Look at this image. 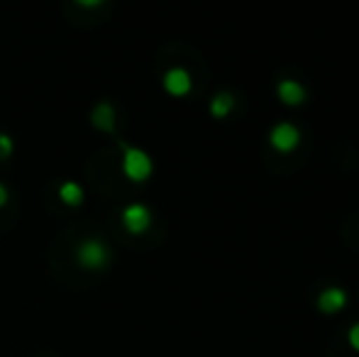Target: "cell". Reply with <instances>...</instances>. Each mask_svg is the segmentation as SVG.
Listing matches in <instances>:
<instances>
[{
    "instance_id": "cell-1",
    "label": "cell",
    "mask_w": 359,
    "mask_h": 357,
    "mask_svg": "<svg viewBox=\"0 0 359 357\" xmlns=\"http://www.w3.org/2000/svg\"><path fill=\"white\" fill-rule=\"evenodd\" d=\"M154 164H151V157L140 147H130L125 144V152H123V172L128 179L133 181H144L151 174Z\"/></svg>"
},
{
    "instance_id": "cell-2",
    "label": "cell",
    "mask_w": 359,
    "mask_h": 357,
    "mask_svg": "<svg viewBox=\"0 0 359 357\" xmlns=\"http://www.w3.org/2000/svg\"><path fill=\"white\" fill-rule=\"evenodd\" d=\"M76 260H79L83 267L98 269L110 260V250H108V245L100 243V240L88 238V240H83V243L79 245V250H76Z\"/></svg>"
},
{
    "instance_id": "cell-3",
    "label": "cell",
    "mask_w": 359,
    "mask_h": 357,
    "mask_svg": "<svg viewBox=\"0 0 359 357\" xmlns=\"http://www.w3.org/2000/svg\"><path fill=\"white\" fill-rule=\"evenodd\" d=\"M123 223L130 233H135V235L144 233L151 225V210L147 208L144 203H130L128 208L123 210Z\"/></svg>"
},
{
    "instance_id": "cell-4",
    "label": "cell",
    "mask_w": 359,
    "mask_h": 357,
    "mask_svg": "<svg viewBox=\"0 0 359 357\" xmlns=\"http://www.w3.org/2000/svg\"><path fill=\"white\" fill-rule=\"evenodd\" d=\"M271 140V147L279 149V152H291L298 142H301V133H298L296 125L291 123H279L269 135Z\"/></svg>"
},
{
    "instance_id": "cell-5",
    "label": "cell",
    "mask_w": 359,
    "mask_h": 357,
    "mask_svg": "<svg viewBox=\"0 0 359 357\" xmlns=\"http://www.w3.org/2000/svg\"><path fill=\"white\" fill-rule=\"evenodd\" d=\"M164 88L169 90L171 95H186L191 88H194V79L186 69L174 67L164 74Z\"/></svg>"
},
{
    "instance_id": "cell-6",
    "label": "cell",
    "mask_w": 359,
    "mask_h": 357,
    "mask_svg": "<svg viewBox=\"0 0 359 357\" xmlns=\"http://www.w3.org/2000/svg\"><path fill=\"white\" fill-rule=\"evenodd\" d=\"M345 304H347V294L342 289H337V286L325 289L320 296H318V309H320L323 314H327V316L342 311V309H345Z\"/></svg>"
},
{
    "instance_id": "cell-7",
    "label": "cell",
    "mask_w": 359,
    "mask_h": 357,
    "mask_svg": "<svg viewBox=\"0 0 359 357\" xmlns=\"http://www.w3.org/2000/svg\"><path fill=\"white\" fill-rule=\"evenodd\" d=\"M306 88L301 86L298 81H291V79H286V81L279 83V100L286 105H301L303 100H306Z\"/></svg>"
},
{
    "instance_id": "cell-8",
    "label": "cell",
    "mask_w": 359,
    "mask_h": 357,
    "mask_svg": "<svg viewBox=\"0 0 359 357\" xmlns=\"http://www.w3.org/2000/svg\"><path fill=\"white\" fill-rule=\"evenodd\" d=\"M93 125L100 130H108V133L115 128V113L108 103H98L93 108Z\"/></svg>"
},
{
    "instance_id": "cell-9",
    "label": "cell",
    "mask_w": 359,
    "mask_h": 357,
    "mask_svg": "<svg viewBox=\"0 0 359 357\" xmlns=\"http://www.w3.org/2000/svg\"><path fill=\"white\" fill-rule=\"evenodd\" d=\"M59 196H62L64 203L79 206L81 201H83V189H81V184H76V181H64V184L59 186Z\"/></svg>"
},
{
    "instance_id": "cell-10",
    "label": "cell",
    "mask_w": 359,
    "mask_h": 357,
    "mask_svg": "<svg viewBox=\"0 0 359 357\" xmlns=\"http://www.w3.org/2000/svg\"><path fill=\"white\" fill-rule=\"evenodd\" d=\"M235 108V98H232V93H217L213 100H210V113L215 115V118H227V113Z\"/></svg>"
},
{
    "instance_id": "cell-11",
    "label": "cell",
    "mask_w": 359,
    "mask_h": 357,
    "mask_svg": "<svg viewBox=\"0 0 359 357\" xmlns=\"http://www.w3.org/2000/svg\"><path fill=\"white\" fill-rule=\"evenodd\" d=\"M10 152H13V140H10V135L0 133V159H5Z\"/></svg>"
},
{
    "instance_id": "cell-12",
    "label": "cell",
    "mask_w": 359,
    "mask_h": 357,
    "mask_svg": "<svg viewBox=\"0 0 359 357\" xmlns=\"http://www.w3.org/2000/svg\"><path fill=\"white\" fill-rule=\"evenodd\" d=\"M350 345L359 353V323H355V325L350 328Z\"/></svg>"
},
{
    "instance_id": "cell-13",
    "label": "cell",
    "mask_w": 359,
    "mask_h": 357,
    "mask_svg": "<svg viewBox=\"0 0 359 357\" xmlns=\"http://www.w3.org/2000/svg\"><path fill=\"white\" fill-rule=\"evenodd\" d=\"M5 203H8V189L0 184V206H5Z\"/></svg>"
}]
</instances>
